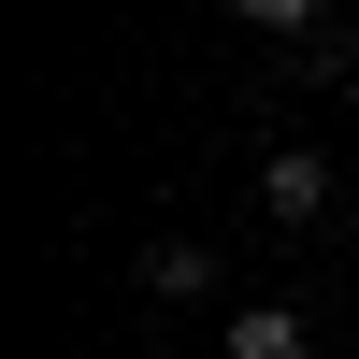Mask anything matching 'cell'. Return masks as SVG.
Wrapping results in <instances>:
<instances>
[{
	"instance_id": "cell-1",
	"label": "cell",
	"mask_w": 359,
	"mask_h": 359,
	"mask_svg": "<svg viewBox=\"0 0 359 359\" xmlns=\"http://www.w3.org/2000/svg\"><path fill=\"white\" fill-rule=\"evenodd\" d=\"M259 201H273L287 230H316L331 216V158H316V144H273V158H259Z\"/></svg>"
},
{
	"instance_id": "cell-3",
	"label": "cell",
	"mask_w": 359,
	"mask_h": 359,
	"mask_svg": "<svg viewBox=\"0 0 359 359\" xmlns=\"http://www.w3.org/2000/svg\"><path fill=\"white\" fill-rule=\"evenodd\" d=\"M230 359H316V331L287 302H245V316H230Z\"/></svg>"
},
{
	"instance_id": "cell-2",
	"label": "cell",
	"mask_w": 359,
	"mask_h": 359,
	"mask_svg": "<svg viewBox=\"0 0 359 359\" xmlns=\"http://www.w3.org/2000/svg\"><path fill=\"white\" fill-rule=\"evenodd\" d=\"M144 287H158V302H216V245L158 230V245H144Z\"/></svg>"
}]
</instances>
